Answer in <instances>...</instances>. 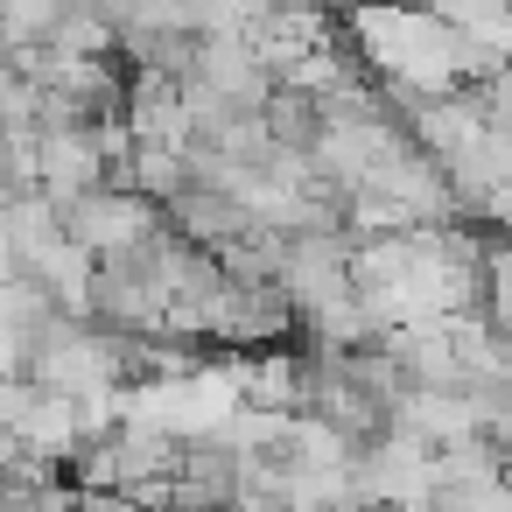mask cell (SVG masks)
I'll return each instance as SVG.
<instances>
[{
	"instance_id": "cell-1",
	"label": "cell",
	"mask_w": 512,
	"mask_h": 512,
	"mask_svg": "<svg viewBox=\"0 0 512 512\" xmlns=\"http://www.w3.org/2000/svg\"><path fill=\"white\" fill-rule=\"evenodd\" d=\"M57 218H64V239H71L85 260L134 253L141 239H155V232H162V211H155V204H141L134 190H85V197H71Z\"/></svg>"
},
{
	"instance_id": "cell-2",
	"label": "cell",
	"mask_w": 512,
	"mask_h": 512,
	"mask_svg": "<svg viewBox=\"0 0 512 512\" xmlns=\"http://www.w3.org/2000/svg\"><path fill=\"white\" fill-rule=\"evenodd\" d=\"M36 190L64 211L71 197H85V190H106V162L92 155V134L85 127H71V134H36ZM64 225V218H57Z\"/></svg>"
},
{
	"instance_id": "cell-3",
	"label": "cell",
	"mask_w": 512,
	"mask_h": 512,
	"mask_svg": "<svg viewBox=\"0 0 512 512\" xmlns=\"http://www.w3.org/2000/svg\"><path fill=\"white\" fill-rule=\"evenodd\" d=\"M120 120L134 141H155V148H190V113H183V92L155 71H134L127 92H120Z\"/></svg>"
},
{
	"instance_id": "cell-4",
	"label": "cell",
	"mask_w": 512,
	"mask_h": 512,
	"mask_svg": "<svg viewBox=\"0 0 512 512\" xmlns=\"http://www.w3.org/2000/svg\"><path fill=\"white\" fill-rule=\"evenodd\" d=\"M162 225L183 239V246H197V253H225L253 218L232 204V197H211V190H183V197H169L162 204Z\"/></svg>"
},
{
	"instance_id": "cell-5",
	"label": "cell",
	"mask_w": 512,
	"mask_h": 512,
	"mask_svg": "<svg viewBox=\"0 0 512 512\" xmlns=\"http://www.w3.org/2000/svg\"><path fill=\"white\" fill-rule=\"evenodd\" d=\"M43 50H50V57H64V64H106V57L120 50V36H113V29L85 8V0H78V8H64V15L50 22Z\"/></svg>"
},
{
	"instance_id": "cell-6",
	"label": "cell",
	"mask_w": 512,
	"mask_h": 512,
	"mask_svg": "<svg viewBox=\"0 0 512 512\" xmlns=\"http://www.w3.org/2000/svg\"><path fill=\"white\" fill-rule=\"evenodd\" d=\"M260 134H267V148H281V155H309L316 148V134H323V120H316V99H302V92H267V106H260Z\"/></svg>"
},
{
	"instance_id": "cell-7",
	"label": "cell",
	"mask_w": 512,
	"mask_h": 512,
	"mask_svg": "<svg viewBox=\"0 0 512 512\" xmlns=\"http://www.w3.org/2000/svg\"><path fill=\"white\" fill-rule=\"evenodd\" d=\"M22 512H78V491H71V484H43Z\"/></svg>"
},
{
	"instance_id": "cell-8",
	"label": "cell",
	"mask_w": 512,
	"mask_h": 512,
	"mask_svg": "<svg viewBox=\"0 0 512 512\" xmlns=\"http://www.w3.org/2000/svg\"><path fill=\"white\" fill-rule=\"evenodd\" d=\"M78 512H141L127 491H78Z\"/></svg>"
},
{
	"instance_id": "cell-9",
	"label": "cell",
	"mask_w": 512,
	"mask_h": 512,
	"mask_svg": "<svg viewBox=\"0 0 512 512\" xmlns=\"http://www.w3.org/2000/svg\"><path fill=\"white\" fill-rule=\"evenodd\" d=\"M351 8H421V0H351Z\"/></svg>"
}]
</instances>
